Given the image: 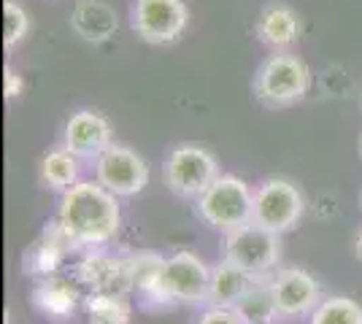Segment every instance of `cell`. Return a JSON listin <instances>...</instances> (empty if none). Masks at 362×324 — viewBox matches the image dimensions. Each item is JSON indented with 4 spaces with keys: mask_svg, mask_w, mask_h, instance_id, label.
Wrapping results in <instances>:
<instances>
[{
    "mask_svg": "<svg viewBox=\"0 0 362 324\" xmlns=\"http://www.w3.org/2000/svg\"><path fill=\"white\" fill-rule=\"evenodd\" d=\"M54 222L74 248L103 246L119 232V200L100 181H76L62 192Z\"/></svg>",
    "mask_w": 362,
    "mask_h": 324,
    "instance_id": "6da1fadb",
    "label": "cell"
},
{
    "mask_svg": "<svg viewBox=\"0 0 362 324\" xmlns=\"http://www.w3.org/2000/svg\"><path fill=\"white\" fill-rule=\"evenodd\" d=\"M209 287H211V268L192 251H179L163 257V263L138 287V292L151 306H176V303L192 306V303H206Z\"/></svg>",
    "mask_w": 362,
    "mask_h": 324,
    "instance_id": "7a4b0ae2",
    "label": "cell"
},
{
    "mask_svg": "<svg viewBox=\"0 0 362 324\" xmlns=\"http://www.w3.org/2000/svg\"><path fill=\"white\" fill-rule=\"evenodd\" d=\"M252 208H255V192L243 179L230 173L216 176L209 189L197 195V216L219 232H230L249 224Z\"/></svg>",
    "mask_w": 362,
    "mask_h": 324,
    "instance_id": "3957f363",
    "label": "cell"
},
{
    "mask_svg": "<svg viewBox=\"0 0 362 324\" xmlns=\"http://www.w3.org/2000/svg\"><path fill=\"white\" fill-rule=\"evenodd\" d=\"M311 90L308 65L287 52H276L259 65L255 76V95L265 106H295Z\"/></svg>",
    "mask_w": 362,
    "mask_h": 324,
    "instance_id": "277c9868",
    "label": "cell"
},
{
    "mask_svg": "<svg viewBox=\"0 0 362 324\" xmlns=\"http://www.w3.org/2000/svg\"><path fill=\"white\" fill-rule=\"evenodd\" d=\"M279 257H281L279 232L265 230L255 222L225 232L222 260L238 265L255 276H271V270L279 265Z\"/></svg>",
    "mask_w": 362,
    "mask_h": 324,
    "instance_id": "5b68a950",
    "label": "cell"
},
{
    "mask_svg": "<svg viewBox=\"0 0 362 324\" xmlns=\"http://www.w3.org/2000/svg\"><path fill=\"white\" fill-rule=\"evenodd\" d=\"M305 200L298 186L287 179H268L255 189L252 222L271 232H289L300 222Z\"/></svg>",
    "mask_w": 362,
    "mask_h": 324,
    "instance_id": "8992f818",
    "label": "cell"
},
{
    "mask_svg": "<svg viewBox=\"0 0 362 324\" xmlns=\"http://www.w3.org/2000/svg\"><path fill=\"white\" fill-rule=\"evenodd\" d=\"M130 25L146 44L165 47L184 35L189 25V8L184 0H136Z\"/></svg>",
    "mask_w": 362,
    "mask_h": 324,
    "instance_id": "52a82bcc",
    "label": "cell"
},
{
    "mask_svg": "<svg viewBox=\"0 0 362 324\" xmlns=\"http://www.w3.org/2000/svg\"><path fill=\"white\" fill-rule=\"evenodd\" d=\"M165 184L181 198H197L219 176L216 157L203 146H179L165 160Z\"/></svg>",
    "mask_w": 362,
    "mask_h": 324,
    "instance_id": "ba28073f",
    "label": "cell"
},
{
    "mask_svg": "<svg viewBox=\"0 0 362 324\" xmlns=\"http://www.w3.org/2000/svg\"><path fill=\"white\" fill-rule=\"evenodd\" d=\"M95 181L111 189L117 198H133L149 184V168L144 157L133 149L111 143L103 155L95 160Z\"/></svg>",
    "mask_w": 362,
    "mask_h": 324,
    "instance_id": "9c48e42d",
    "label": "cell"
},
{
    "mask_svg": "<svg viewBox=\"0 0 362 324\" xmlns=\"http://www.w3.org/2000/svg\"><path fill=\"white\" fill-rule=\"evenodd\" d=\"M279 316H303L319 306L322 287L308 270L303 268H284L268 281Z\"/></svg>",
    "mask_w": 362,
    "mask_h": 324,
    "instance_id": "30bf717a",
    "label": "cell"
},
{
    "mask_svg": "<svg viewBox=\"0 0 362 324\" xmlns=\"http://www.w3.org/2000/svg\"><path fill=\"white\" fill-rule=\"evenodd\" d=\"M111 124L98 111H76L65 122L62 146H68L78 160H98L114 143Z\"/></svg>",
    "mask_w": 362,
    "mask_h": 324,
    "instance_id": "8fae6325",
    "label": "cell"
},
{
    "mask_svg": "<svg viewBox=\"0 0 362 324\" xmlns=\"http://www.w3.org/2000/svg\"><path fill=\"white\" fill-rule=\"evenodd\" d=\"M76 278L92 292L127 294L130 289H136L130 260H114L106 254H87L76 265Z\"/></svg>",
    "mask_w": 362,
    "mask_h": 324,
    "instance_id": "7c38bea8",
    "label": "cell"
},
{
    "mask_svg": "<svg viewBox=\"0 0 362 324\" xmlns=\"http://www.w3.org/2000/svg\"><path fill=\"white\" fill-rule=\"evenodd\" d=\"M268 276H255L249 270H243L238 265L222 263L211 268V287H209V297H206V306H235L243 294L249 289H255L259 281H265Z\"/></svg>",
    "mask_w": 362,
    "mask_h": 324,
    "instance_id": "4fadbf2b",
    "label": "cell"
},
{
    "mask_svg": "<svg viewBox=\"0 0 362 324\" xmlns=\"http://www.w3.org/2000/svg\"><path fill=\"white\" fill-rule=\"evenodd\" d=\"M68 248L74 246L65 238V232L60 230V224L49 222L46 230L41 232V238L25 251V273H30V276H54L62 260H65Z\"/></svg>",
    "mask_w": 362,
    "mask_h": 324,
    "instance_id": "5bb4252c",
    "label": "cell"
},
{
    "mask_svg": "<svg viewBox=\"0 0 362 324\" xmlns=\"http://www.w3.org/2000/svg\"><path fill=\"white\" fill-rule=\"evenodd\" d=\"M300 35V16L284 3H271L257 19V38L276 52H287Z\"/></svg>",
    "mask_w": 362,
    "mask_h": 324,
    "instance_id": "9a60e30c",
    "label": "cell"
},
{
    "mask_svg": "<svg viewBox=\"0 0 362 324\" xmlns=\"http://www.w3.org/2000/svg\"><path fill=\"white\" fill-rule=\"evenodd\" d=\"M71 28L84 41L100 44L117 32V14L103 0H78L71 16Z\"/></svg>",
    "mask_w": 362,
    "mask_h": 324,
    "instance_id": "2e32d148",
    "label": "cell"
},
{
    "mask_svg": "<svg viewBox=\"0 0 362 324\" xmlns=\"http://www.w3.org/2000/svg\"><path fill=\"white\" fill-rule=\"evenodd\" d=\"M33 306L49 319H68L78 306V292L62 278H46L33 289Z\"/></svg>",
    "mask_w": 362,
    "mask_h": 324,
    "instance_id": "e0dca14e",
    "label": "cell"
},
{
    "mask_svg": "<svg viewBox=\"0 0 362 324\" xmlns=\"http://www.w3.org/2000/svg\"><path fill=\"white\" fill-rule=\"evenodd\" d=\"M38 179L52 192H68L78 181V157L68 146L52 149L38 165Z\"/></svg>",
    "mask_w": 362,
    "mask_h": 324,
    "instance_id": "ac0fdd59",
    "label": "cell"
},
{
    "mask_svg": "<svg viewBox=\"0 0 362 324\" xmlns=\"http://www.w3.org/2000/svg\"><path fill=\"white\" fill-rule=\"evenodd\" d=\"M268 281H271V278L259 281L255 289H249V292L243 294L241 300L233 306V308L241 313V319L246 324H265V322H273V316H279V308H276V300H273L271 284H268Z\"/></svg>",
    "mask_w": 362,
    "mask_h": 324,
    "instance_id": "d6986e66",
    "label": "cell"
},
{
    "mask_svg": "<svg viewBox=\"0 0 362 324\" xmlns=\"http://www.w3.org/2000/svg\"><path fill=\"white\" fill-rule=\"evenodd\" d=\"M90 324H130V306L124 294L92 292L84 300Z\"/></svg>",
    "mask_w": 362,
    "mask_h": 324,
    "instance_id": "ffe728a7",
    "label": "cell"
},
{
    "mask_svg": "<svg viewBox=\"0 0 362 324\" xmlns=\"http://www.w3.org/2000/svg\"><path fill=\"white\" fill-rule=\"evenodd\" d=\"M311 324H362V306L351 297H327L311 311Z\"/></svg>",
    "mask_w": 362,
    "mask_h": 324,
    "instance_id": "44dd1931",
    "label": "cell"
},
{
    "mask_svg": "<svg viewBox=\"0 0 362 324\" xmlns=\"http://www.w3.org/2000/svg\"><path fill=\"white\" fill-rule=\"evenodd\" d=\"M28 32H30L28 11L14 0H6L3 3V47L14 49L22 38H28Z\"/></svg>",
    "mask_w": 362,
    "mask_h": 324,
    "instance_id": "7402d4cb",
    "label": "cell"
},
{
    "mask_svg": "<svg viewBox=\"0 0 362 324\" xmlns=\"http://www.w3.org/2000/svg\"><path fill=\"white\" fill-rule=\"evenodd\" d=\"M195 324H246L241 319V313L230 306H209L200 313V319Z\"/></svg>",
    "mask_w": 362,
    "mask_h": 324,
    "instance_id": "603a6c76",
    "label": "cell"
},
{
    "mask_svg": "<svg viewBox=\"0 0 362 324\" xmlns=\"http://www.w3.org/2000/svg\"><path fill=\"white\" fill-rule=\"evenodd\" d=\"M22 90H25V78L19 76L11 65H6V71H3V92H6V100L19 97Z\"/></svg>",
    "mask_w": 362,
    "mask_h": 324,
    "instance_id": "cb8c5ba5",
    "label": "cell"
},
{
    "mask_svg": "<svg viewBox=\"0 0 362 324\" xmlns=\"http://www.w3.org/2000/svg\"><path fill=\"white\" fill-rule=\"evenodd\" d=\"M354 257L362 263V230L357 232V238H354Z\"/></svg>",
    "mask_w": 362,
    "mask_h": 324,
    "instance_id": "d4e9b609",
    "label": "cell"
},
{
    "mask_svg": "<svg viewBox=\"0 0 362 324\" xmlns=\"http://www.w3.org/2000/svg\"><path fill=\"white\" fill-rule=\"evenodd\" d=\"M360 152H362V138H360Z\"/></svg>",
    "mask_w": 362,
    "mask_h": 324,
    "instance_id": "484cf974",
    "label": "cell"
},
{
    "mask_svg": "<svg viewBox=\"0 0 362 324\" xmlns=\"http://www.w3.org/2000/svg\"><path fill=\"white\" fill-rule=\"evenodd\" d=\"M265 324H276V322H265Z\"/></svg>",
    "mask_w": 362,
    "mask_h": 324,
    "instance_id": "4316f807",
    "label": "cell"
},
{
    "mask_svg": "<svg viewBox=\"0 0 362 324\" xmlns=\"http://www.w3.org/2000/svg\"><path fill=\"white\" fill-rule=\"evenodd\" d=\"M360 205H362V195H360Z\"/></svg>",
    "mask_w": 362,
    "mask_h": 324,
    "instance_id": "83f0119b",
    "label": "cell"
}]
</instances>
